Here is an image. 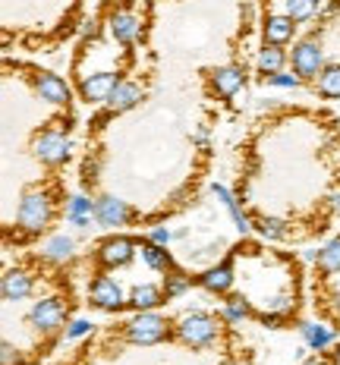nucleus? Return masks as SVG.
Instances as JSON below:
<instances>
[{"mask_svg": "<svg viewBox=\"0 0 340 365\" xmlns=\"http://www.w3.org/2000/svg\"><path fill=\"white\" fill-rule=\"evenodd\" d=\"M315 10H319V0H287V16H290L293 22L312 19Z\"/></svg>", "mask_w": 340, "mask_h": 365, "instance_id": "26", "label": "nucleus"}, {"mask_svg": "<svg viewBox=\"0 0 340 365\" xmlns=\"http://www.w3.org/2000/svg\"><path fill=\"white\" fill-rule=\"evenodd\" d=\"M211 88L221 98H233L243 88V70H239V66H217V70L211 73Z\"/></svg>", "mask_w": 340, "mask_h": 365, "instance_id": "12", "label": "nucleus"}, {"mask_svg": "<svg viewBox=\"0 0 340 365\" xmlns=\"http://www.w3.org/2000/svg\"><path fill=\"white\" fill-rule=\"evenodd\" d=\"M32 86H35L38 95H41V101H51V104H57V108H66V104H70V88H66V82L54 73H35Z\"/></svg>", "mask_w": 340, "mask_h": 365, "instance_id": "7", "label": "nucleus"}, {"mask_svg": "<svg viewBox=\"0 0 340 365\" xmlns=\"http://www.w3.org/2000/svg\"><path fill=\"white\" fill-rule=\"evenodd\" d=\"M293 32H297V22L290 16H271L268 26H264V41L281 48V44H287L293 38Z\"/></svg>", "mask_w": 340, "mask_h": 365, "instance_id": "15", "label": "nucleus"}, {"mask_svg": "<svg viewBox=\"0 0 340 365\" xmlns=\"http://www.w3.org/2000/svg\"><path fill=\"white\" fill-rule=\"evenodd\" d=\"M29 322H32L38 331H44V334L57 331L60 324H63V306H60L57 299H41V302H35L32 312H29Z\"/></svg>", "mask_w": 340, "mask_h": 365, "instance_id": "9", "label": "nucleus"}, {"mask_svg": "<svg viewBox=\"0 0 340 365\" xmlns=\"http://www.w3.org/2000/svg\"><path fill=\"white\" fill-rule=\"evenodd\" d=\"M95 205L98 202H92V199H86V195H73L70 199V224L73 227H86L88 220H92V215H95Z\"/></svg>", "mask_w": 340, "mask_h": 365, "instance_id": "20", "label": "nucleus"}, {"mask_svg": "<svg viewBox=\"0 0 340 365\" xmlns=\"http://www.w3.org/2000/svg\"><path fill=\"white\" fill-rule=\"evenodd\" d=\"M211 189H215V195H217V199H221V202L227 205V211H230V215H233V220H237V227L246 233V230H249V217L243 215V211H239L237 199H233V195L227 192V186H221V182H215V186H211Z\"/></svg>", "mask_w": 340, "mask_h": 365, "instance_id": "23", "label": "nucleus"}, {"mask_svg": "<svg viewBox=\"0 0 340 365\" xmlns=\"http://www.w3.org/2000/svg\"><path fill=\"white\" fill-rule=\"evenodd\" d=\"M0 293H4L6 302H16V299H26L32 293V277L26 271H10L4 280H0Z\"/></svg>", "mask_w": 340, "mask_h": 365, "instance_id": "13", "label": "nucleus"}, {"mask_svg": "<svg viewBox=\"0 0 340 365\" xmlns=\"http://www.w3.org/2000/svg\"><path fill=\"white\" fill-rule=\"evenodd\" d=\"M51 220V199L44 192H38V189H32V192L22 195L19 202V215H16V224L22 227L26 233H38L44 230V224Z\"/></svg>", "mask_w": 340, "mask_h": 365, "instance_id": "3", "label": "nucleus"}, {"mask_svg": "<svg viewBox=\"0 0 340 365\" xmlns=\"http://www.w3.org/2000/svg\"><path fill=\"white\" fill-rule=\"evenodd\" d=\"M337 328H340V324H337Z\"/></svg>", "mask_w": 340, "mask_h": 365, "instance_id": "39", "label": "nucleus"}, {"mask_svg": "<svg viewBox=\"0 0 340 365\" xmlns=\"http://www.w3.org/2000/svg\"><path fill=\"white\" fill-rule=\"evenodd\" d=\"M88 331H92V322H73L70 331H66V337H70V340H79V337H86Z\"/></svg>", "mask_w": 340, "mask_h": 365, "instance_id": "33", "label": "nucleus"}, {"mask_svg": "<svg viewBox=\"0 0 340 365\" xmlns=\"http://www.w3.org/2000/svg\"><path fill=\"white\" fill-rule=\"evenodd\" d=\"M199 284L205 287V290L211 293H227L233 287V271H230V264H217V268H211L205 271L199 277Z\"/></svg>", "mask_w": 340, "mask_h": 365, "instance_id": "17", "label": "nucleus"}, {"mask_svg": "<svg viewBox=\"0 0 340 365\" xmlns=\"http://www.w3.org/2000/svg\"><path fill=\"white\" fill-rule=\"evenodd\" d=\"M319 271L321 274H334L340 271V240H331L328 246L319 252Z\"/></svg>", "mask_w": 340, "mask_h": 365, "instance_id": "24", "label": "nucleus"}, {"mask_svg": "<svg viewBox=\"0 0 340 365\" xmlns=\"http://www.w3.org/2000/svg\"><path fill=\"white\" fill-rule=\"evenodd\" d=\"M324 54H321V44L315 41V38H306V41H299L297 48H293V73L297 76H319L324 70Z\"/></svg>", "mask_w": 340, "mask_h": 365, "instance_id": "5", "label": "nucleus"}, {"mask_svg": "<svg viewBox=\"0 0 340 365\" xmlns=\"http://www.w3.org/2000/svg\"><path fill=\"white\" fill-rule=\"evenodd\" d=\"M142 258H145V264H148V268H155V271H170V268H173V258L164 252L158 242H155V246H145V249H142Z\"/></svg>", "mask_w": 340, "mask_h": 365, "instance_id": "25", "label": "nucleus"}, {"mask_svg": "<svg viewBox=\"0 0 340 365\" xmlns=\"http://www.w3.org/2000/svg\"><path fill=\"white\" fill-rule=\"evenodd\" d=\"M173 233L168 230V227H158V230H151V242H158V246H168Z\"/></svg>", "mask_w": 340, "mask_h": 365, "instance_id": "34", "label": "nucleus"}, {"mask_svg": "<svg viewBox=\"0 0 340 365\" xmlns=\"http://www.w3.org/2000/svg\"><path fill=\"white\" fill-rule=\"evenodd\" d=\"M95 217L101 227H123L133 220V211L126 202H120L117 195H104V199H98L95 205Z\"/></svg>", "mask_w": 340, "mask_h": 365, "instance_id": "8", "label": "nucleus"}, {"mask_svg": "<svg viewBox=\"0 0 340 365\" xmlns=\"http://www.w3.org/2000/svg\"><path fill=\"white\" fill-rule=\"evenodd\" d=\"M92 306L108 309V312L123 306V290L117 287V280H110V277H104V274H98L95 284H92Z\"/></svg>", "mask_w": 340, "mask_h": 365, "instance_id": "10", "label": "nucleus"}, {"mask_svg": "<svg viewBox=\"0 0 340 365\" xmlns=\"http://www.w3.org/2000/svg\"><path fill=\"white\" fill-rule=\"evenodd\" d=\"M319 95L321 98H340V63H328L319 73Z\"/></svg>", "mask_w": 340, "mask_h": 365, "instance_id": "21", "label": "nucleus"}, {"mask_svg": "<svg viewBox=\"0 0 340 365\" xmlns=\"http://www.w3.org/2000/svg\"><path fill=\"white\" fill-rule=\"evenodd\" d=\"M189 287H192V280L186 277V274H180V271H173L170 277H168V284H164V290H168V299H173V296H183Z\"/></svg>", "mask_w": 340, "mask_h": 365, "instance_id": "29", "label": "nucleus"}, {"mask_svg": "<svg viewBox=\"0 0 340 365\" xmlns=\"http://www.w3.org/2000/svg\"><path fill=\"white\" fill-rule=\"evenodd\" d=\"M302 337H306V344L315 349V353H321V349H328L334 344V331L324 328V324H302Z\"/></svg>", "mask_w": 340, "mask_h": 365, "instance_id": "19", "label": "nucleus"}, {"mask_svg": "<svg viewBox=\"0 0 340 365\" xmlns=\"http://www.w3.org/2000/svg\"><path fill=\"white\" fill-rule=\"evenodd\" d=\"M281 66H284V51L277 44H264V51L259 54V70L274 76V73H281Z\"/></svg>", "mask_w": 340, "mask_h": 365, "instance_id": "22", "label": "nucleus"}, {"mask_svg": "<svg viewBox=\"0 0 340 365\" xmlns=\"http://www.w3.org/2000/svg\"><path fill=\"white\" fill-rule=\"evenodd\" d=\"M331 205H334V208L340 211V192H337V195H331Z\"/></svg>", "mask_w": 340, "mask_h": 365, "instance_id": "36", "label": "nucleus"}, {"mask_svg": "<svg viewBox=\"0 0 340 365\" xmlns=\"http://www.w3.org/2000/svg\"><path fill=\"white\" fill-rule=\"evenodd\" d=\"M44 255H48L51 262H66V258L73 255V240L70 237H54L48 242V249H44Z\"/></svg>", "mask_w": 340, "mask_h": 365, "instance_id": "27", "label": "nucleus"}, {"mask_svg": "<svg viewBox=\"0 0 340 365\" xmlns=\"http://www.w3.org/2000/svg\"><path fill=\"white\" fill-rule=\"evenodd\" d=\"M302 365H324L321 359H309V362H302Z\"/></svg>", "mask_w": 340, "mask_h": 365, "instance_id": "37", "label": "nucleus"}, {"mask_svg": "<svg viewBox=\"0 0 340 365\" xmlns=\"http://www.w3.org/2000/svg\"><path fill=\"white\" fill-rule=\"evenodd\" d=\"M262 324H268V328H277V324H281V315H264Z\"/></svg>", "mask_w": 340, "mask_h": 365, "instance_id": "35", "label": "nucleus"}, {"mask_svg": "<svg viewBox=\"0 0 340 365\" xmlns=\"http://www.w3.org/2000/svg\"><path fill=\"white\" fill-rule=\"evenodd\" d=\"M139 101H142V88L135 86V82H120V86L113 88V95L108 98V108H110V113H120V110L135 108Z\"/></svg>", "mask_w": 340, "mask_h": 365, "instance_id": "14", "label": "nucleus"}, {"mask_svg": "<svg viewBox=\"0 0 340 365\" xmlns=\"http://www.w3.org/2000/svg\"><path fill=\"white\" fill-rule=\"evenodd\" d=\"M259 233L264 240H281L287 233V224L284 220H277V217H262L259 220Z\"/></svg>", "mask_w": 340, "mask_h": 365, "instance_id": "28", "label": "nucleus"}, {"mask_svg": "<svg viewBox=\"0 0 340 365\" xmlns=\"http://www.w3.org/2000/svg\"><path fill=\"white\" fill-rule=\"evenodd\" d=\"M268 82H271V86H277V88H297V86H299V76L274 73V76H268Z\"/></svg>", "mask_w": 340, "mask_h": 365, "instance_id": "31", "label": "nucleus"}, {"mask_svg": "<svg viewBox=\"0 0 340 365\" xmlns=\"http://www.w3.org/2000/svg\"><path fill=\"white\" fill-rule=\"evenodd\" d=\"M224 318L227 322H243V318H249V306H243L239 299H230L224 306Z\"/></svg>", "mask_w": 340, "mask_h": 365, "instance_id": "30", "label": "nucleus"}, {"mask_svg": "<svg viewBox=\"0 0 340 365\" xmlns=\"http://www.w3.org/2000/svg\"><path fill=\"white\" fill-rule=\"evenodd\" d=\"M117 86H120V76H117V73H98V76H88V79L82 82V98H86L88 104L108 101Z\"/></svg>", "mask_w": 340, "mask_h": 365, "instance_id": "11", "label": "nucleus"}, {"mask_svg": "<svg viewBox=\"0 0 340 365\" xmlns=\"http://www.w3.org/2000/svg\"><path fill=\"white\" fill-rule=\"evenodd\" d=\"M126 337L139 346H151V344H161L164 337H170V322L155 312H139L130 324H126Z\"/></svg>", "mask_w": 340, "mask_h": 365, "instance_id": "1", "label": "nucleus"}, {"mask_svg": "<svg viewBox=\"0 0 340 365\" xmlns=\"http://www.w3.org/2000/svg\"><path fill=\"white\" fill-rule=\"evenodd\" d=\"M161 302H164L161 290L151 284H139V287H133V293H130V306L139 309V312H151V309L161 306Z\"/></svg>", "mask_w": 340, "mask_h": 365, "instance_id": "18", "label": "nucleus"}, {"mask_svg": "<svg viewBox=\"0 0 340 365\" xmlns=\"http://www.w3.org/2000/svg\"><path fill=\"white\" fill-rule=\"evenodd\" d=\"M133 255H135V242L126 237H110L98 246V262L104 268H123V264L133 262Z\"/></svg>", "mask_w": 340, "mask_h": 365, "instance_id": "6", "label": "nucleus"}, {"mask_svg": "<svg viewBox=\"0 0 340 365\" xmlns=\"http://www.w3.org/2000/svg\"><path fill=\"white\" fill-rule=\"evenodd\" d=\"M110 32L120 44H133L135 35H139V22H135L133 13H113L110 16Z\"/></svg>", "mask_w": 340, "mask_h": 365, "instance_id": "16", "label": "nucleus"}, {"mask_svg": "<svg viewBox=\"0 0 340 365\" xmlns=\"http://www.w3.org/2000/svg\"><path fill=\"white\" fill-rule=\"evenodd\" d=\"M334 359H337V362H340V346H337V353H334Z\"/></svg>", "mask_w": 340, "mask_h": 365, "instance_id": "38", "label": "nucleus"}, {"mask_svg": "<svg viewBox=\"0 0 340 365\" xmlns=\"http://www.w3.org/2000/svg\"><path fill=\"white\" fill-rule=\"evenodd\" d=\"M177 334H180V340H183L186 346L202 349V346L215 344L217 324H215V318L211 315H205V312H192V315H183V322L177 324Z\"/></svg>", "mask_w": 340, "mask_h": 365, "instance_id": "2", "label": "nucleus"}, {"mask_svg": "<svg viewBox=\"0 0 340 365\" xmlns=\"http://www.w3.org/2000/svg\"><path fill=\"white\" fill-rule=\"evenodd\" d=\"M35 155L41 164L57 167L70 158V142H66V135L60 129H48V133H41L35 139Z\"/></svg>", "mask_w": 340, "mask_h": 365, "instance_id": "4", "label": "nucleus"}, {"mask_svg": "<svg viewBox=\"0 0 340 365\" xmlns=\"http://www.w3.org/2000/svg\"><path fill=\"white\" fill-rule=\"evenodd\" d=\"M0 353H4L0 356V362L4 365H22L19 362V349H13V344H6V340H4V346H0Z\"/></svg>", "mask_w": 340, "mask_h": 365, "instance_id": "32", "label": "nucleus"}]
</instances>
